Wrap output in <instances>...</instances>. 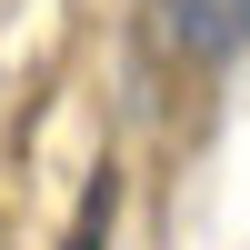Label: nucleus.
Here are the masks:
<instances>
[{"label": "nucleus", "mask_w": 250, "mask_h": 250, "mask_svg": "<svg viewBox=\"0 0 250 250\" xmlns=\"http://www.w3.org/2000/svg\"><path fill=\"white\" fill-rule=\"evenodd\" d=\"M120 230V160H100L90 180H80V210H70V230H60V250H110Z\"/></svg>", "instance_id": "nucleus-2"}, {"label": "nucleus", "mask_w": 250, "mask_h": 250, "mask_svg": "<svg viewBox=\"0 0 250 250\" xmlns=\"http://www.w3.org/2000/svg\"><path fill=\"white\" fill-rule=\"evenodd\" d=\"M160 20H170L180 60H230L250 40V0H160Z\"/></svg>", "instance_id": "nucleus-1"}]
</instances>
